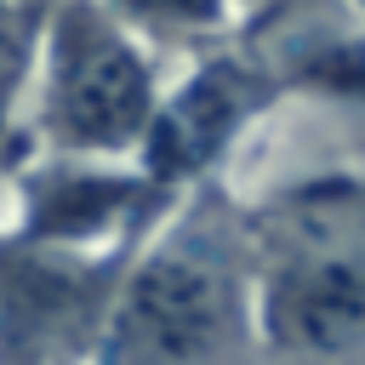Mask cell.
<instances>
[{
	"mask_svg": "<svg viewBox=\"0 0 365 365\" xmlns=\"http://www.w3.org/2000/svg\"><path fill=\"white\" fill-rule=\"evenodd\" d=\"M228 342V291L194 251L154 257L120 302L108 365H211Z\"/></svg>",
	"mask_w": 365,
	"mask_h": 365,
	"instance_id": "cell-1",
	"label": "cell"
},
{
	"mask_svg": "<svg viewBox=\"0 0 365 365\" xmlns=\"http://www.w3.org/2000/svg\"><path fill=\"white\" fill-rule=\"evenodd\" d=\"M51 120L80 148H120L148 120V74L131 46L86 17L68 11L57 23V68H51Z\"/></svg>",
	"mask_w": 365,
	"mask_h": 365,
	"instance_id": "cell-2",
	"label": "cell"
},
{
	"mask_svg": "<svg viewBox=\"0 0 365 365\" xmlns=\"http://www.w3.org/2000/svg\"><path fill=\"white\" fill-rule=\"evenodd\" d=\"M268 331L302 354L365 342V251H314L268 285Z\"/></svg>",
	"mask_w": 365,
	"mask_h": 365,
	"instance_id": "cell-3",
	"label": "cell"
},
{
	"mask_svg": "<svg viewBox=\"0 0 365 365\" xmlns=\"http://www.w3.org/2000/svg\"><path fill=\"white\" fill-rule=\"evenodd\" d=\"M245 114V80L234 68H205L154 125L148 137V160L160 177H177V171H194L217 154V143L234 131V120Z\"/></svg>",
	"mask_w": 365,
	"mask_h": 365,
	"instance_id": "cell-4",
	"label": "cell"
},
{
	"mask_svg": "<svg viewBox=\"0 0 365 365\" xmlns=\"http://www.w3.org/2000/svg\"><path fill=\"white\" fill-rule=\"evenodd\" d=\"M125 200H131L125 182H68V188L46 194L40 217L51 234H86V228H103Z\"/></svg>",
	"mask_w": 365,
	"mask_h": 365,
	"instance_id": "cell-5",
	"label": "cell"
},
{
	"mask_svg": "<svg viewBox=\"0 0 365 365\" xmlns=\"http://www.w3.org/2000/svg\"><path fill=\"white\" fill-rule=\"evenodd\" d=\"M34 29H40V11H34V6H0V97H6V86L17 80Z\"/></svg>",
	"mask_w": 365,
	"mask_h": 365,
	"instance_id": "cell-6",
	"label": "cell"
}]
</instances>
